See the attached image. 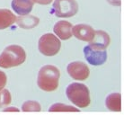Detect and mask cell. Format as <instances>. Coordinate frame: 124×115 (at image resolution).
<instances>
[{
    "label": "cell",
    "instance_id": "1",
    "mask_svg": "<svg viewBox=\"0 0 124 115\" xmlns=\"http://www.w3.org/2000/svg\"><path fill=\"white\" fill-rule=\"evenodd\" d=\"M59 77L60 72L58 68L52 65H46L38 73L37 84L42 91L54 92L59 87Z\"/></svg>",
    "mask_w": 124,
    "mask_h": 115
},
{
    "label": "cell",
    "instance_id": "2",
    "mask_svg": "<svg viewBox=\"0 0 124 115\" xmlns=\"http://www.w3.org/2000/svg\"><path fill=\"white\" fill-rule=\"evenodd\" d=\"M26 59V53L23 48L19 45L6 47L0 54V68L10 69L22 65Z\"/></svg>",
    "mask_w": 124,
    "mask_h": 115
},
{
    "label": "cell",
    "instance_id": "3",
    "mask_svg": "<svg viewBox=\"0 0 124 115\" xmlns=\"http://www.w3.org/2000/svg\"><path fill=\"white\" fill-rule=\"evenodd\" d=\"M66 94L68 99L78 108H86L90 105V92L84 84H70L67 87Z\"/></svg>",
    "mask_w": 124,
    "mask_h": 115
},
{
    "label": "cell",
    "instance_id": "4",
    "mask_svg": "<svg viewBox=\"0 0 124 115\" xmlns=\"http://www.w3.org/2000/svg\"><path fill=\"white\" fill-rule=\"evenodd\" d=\"M38 48L40 52L47 57L57 55L60 50L61 42L57 36L52 33H45L39 40Z\"/></svg>",
    "mask_w": 124,
    "mask_h": 115
},
{
    "label": "cell",
    "instance_id": "5",
    "mask_svg": "<svg viewBox=\"0 0 124 115\" xmlns=\"http://www.w3.org/2000/svg\"><path fill=\"white\" fill-rule=\"evenodd\" d=\"M53 11L57 17H72L78 14V4L76 0H55L53 3Z\"/></svg>",
    "mask_w": 124,
    "mask_h": 115
},
{
    "label": "cell",
    "instance_id": "6",
    "mask_svg": "<svg viewBox=\"0 0 124 115\" xmlns=\"http://www.w3.org/2000/svg\"><path fill=\"white\" fill-rule=\"evenodd\" d=\"M84 55L86 61L92 66H101L107 60V52L105 50L96 49L91 45L84 48Z\"/></svg>",
    "mask_w": 124,
    "mask_h": 115
},
{
    "label": "cell",
    "instance_id": "7",
    "mask_svg": "<svg viewBox=\"0 0 124 115\" xmlns=\"http://www.w3.org/2000/svg\"><path fill=\"white\" fill-rule=\"evenodd\" d=\"M67 70H68V75L73 79L78 81L86 80L90 75L89 68L82 61H73L69 63L68 65Z\"/></svg>",
    "mask_w": 124,
    "mask_h": 115
},
{
    "label": "cell",
    "instance_id": "8",
    "mask_svg": "<svg viewBox=\"0 0 124 115\" xmlns=\"http://www.w3.org/2000/svg\"><path fill=\"white\" fill-rule=\"evenodd\" d=\"M72 34L78 40L90 42L94 37V30L90 25L81 23L72 27Z\"/></svg>",
    "mask_w": 124,
    "mask_h": 115
},
{
    "label": "cell",
    "instance_id": "9",
    "mask_svg": "<svg viewBox=\"0 0 124 115\" xmlns=\"http://www.w3.org/2000/svg\"><path fill=\"white\" fill-rule=\"evenodd\" d=\"M72 27L73 25L71 24V23L61 20L55 23L53 31L57 37L60 40H66L72 37Z\"/></svg>",
    "mask_w": 124,
    "mask_h": 115
},
{
    "label": "cell",
    "instance_id": "10",
    "mask_svg": "<svg viewBox=\"0 0 124 115\" xmlns=\"http://www.w3.org/2000/svg\"><path fill=\"white\" fill-rule=\"evenodd\" d=\"M110 42H111V39L108 33L102 30H97V31H94V37L89 42V45L94 47L96 49L106 50Z\"/></svg>",
    "mask_w": 124,
    "mask_h": 115
},
{
    "label": "cell",
    "instance_id": "11",
    "mask_svg": "<svg viewBox=\"0 0 124 115\" xmlns=\"http://www.w3.org/2000/svg\"><path fill=\"white\" fill-rule=\"evenodd\" d=\"M34 5L33 0H13L12 8L19 15H29Z\"/></svg>",
    "mask_w": 124,
    "mask_h": 115
},
{
    "label": "cell",
    "instance_id": "12",
    "mask_svg": "<svg viewBox=\"0 0 124 115\" xmlns=\"http://www.w3.org/2000/svg\"><path fill=\"white\" fill-rule=\"evenodd\" d=\"M16 23L21 28L29 30V29L36 27L40 23V19L37 16L26 15H20L19 17H16Z\"/></svg>",
    "mask_w": 124,
    "mask_h": 115
},
{
    "label": "cell",
    "instance_id": "13",
    "mask_svg": "<svg viewBox=\"0 0 124 115\" xmlns=\"http://www.w3.org/2000/svg\"><path fill=\"white\" fill-rule=\"evenodd\" d=\"M16 21V16L9 9H0V30L10 27Z\"/></svg>",
    "mask_w": 124,
    "mask_h": 115
},
{
    "label": "cell",
    "instance_id": "14",
    "mask_svg": "<svg viewBox=\"0 0 124 115\" xmlns=\"http://www.w3.org/2000/svg\"><path fill=\"white\" fill-rule=\"evenodd\" d=\"M121 97L119 93H111L107 96L105 105L112 112H121Z\"/></svg>",
    "mask_w": 124,
    "mask_h": 115
},
{
    "label": "cell",
    "instance_id": "15",
    "mask_svg": "<svg viewBox=\"0 0 124 115\" xmlns=\"http://www.w3.org/2000/svg\"><path fill=\"white\" fill-rule=\"evenodd\" d=\"M22 110L23 112H40L41 110V106L38 102L36 101H27L25 102L22 106Z\"/></svg>",
    "mask_w": 124,
    "mask_h": 115
},
{
    "label": "cell",
    "instance_id": "16",
    "mask_svg": "<svg viewBox=\"0 0 124 115\" xmlns=\"http://www.w3.org/2000/svg\"><path fill=\"white\" fill-rule=\"evenodd\" d=\"M49 112H79V110L73 106L66 105V104H62V103H55L50 106Z\"/></svg>",
    "mask_w": 124,
    "mask_h": 115
},
{
    "label": "cell",
    "instance_id": "17",
    "mask_svg": "<svg viewBox=\"0 0 124 115\" xmlns=\"http://www.w3.org/2000/svg\"><path fill=\"white\" fill-rule=\"evenodd\" d=\"M12 102L11 93L7 89L0 90V108H5L6 106L9 105Z\"/></svg>",
    "mask_w": 124,
    "mask_h": 115
},
{
    "label": "cell",
    "instance_id": "18",
    "mask_svg": "<svg viewBox=\"0 0 124 115\" xmlns=\"http://www.w3.org/2000/svg\"><path fill=\"white\" fill-rule=\"evenodd\" d=\"M6 83H7V77L5 72L0 70V90H2L4 87L6 86Z\"/></svg>",
    "mask_w": 124,
    "mask_h": 115
},
{
    "label": "cell",
    "instance_id": "19",
    "mask_svg": "<svg viewBox=\"0 0 124 115\" xmlns=\"http://www.w3.org/2000/svg\"><path fill=\"white\" fill-rule=\"evenodd\" d=\"M34 3L40 4V5H43V6H46V5H49L52 2V0H33Z\"/></svg>",
    "mask_w": 124,
    "mask_h": 115
},
{
    "label": "cell",
    "instance_id": "20",
    "mask_svg": "<svg viewBox=\"0 0 124 115\" xmlns=\"http://www.w3.org/2000/svg\"><path fill=\"white\" fill-rule=\"evenodd\" d=\"M109 3L112 5V6H121V0H107Z\"/></svg>",
    "mask_w": 124,
    "mask_h": 115
},
{
    "label": "cell",
    "instance_id": "21",
    "mask_svg": "<svg viewBox=\"0 0 124 115\" xmlns=\"http://www.w3.org/2000/svg\"><path fill=\"white\" fill-rule=\"evenodd\" d=\"M4 112H18L19 110L16 108V107H9V108H6V109L4 110Z\"/></svg>",
    "mask_w": 124,
    "mask_h": 115
}]
</instances>
